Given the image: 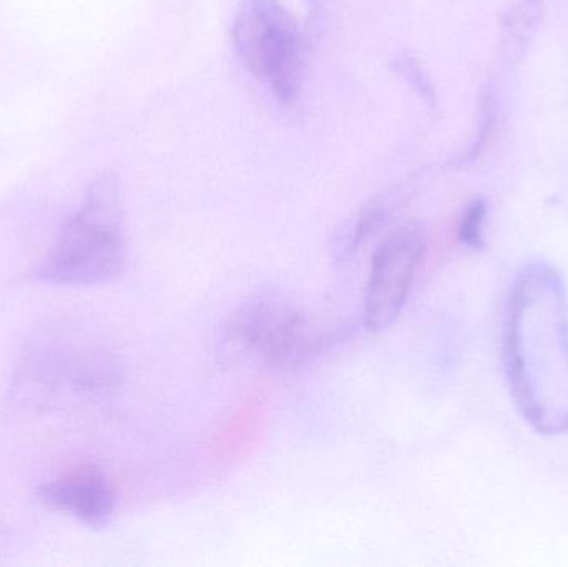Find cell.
<instances>
[{"label":"cell","instance_id":"cell-1","mask_svg":"<svg viewBox=\"0 0 568 567\" xmlns=\"http://www.w3.org/2000/svg\"><path fill=\"white\" fill-rule=\"evenodd\" d=\"M503 363L514 405L544 436L568 435V292L544 260L519 270L503 323Z\"/></svg>","mask_w":568,"mask_h":567},{"label":"cell","instance_id":"cell-2","mask_svg":"<svg viewBox=\"0 0 568 567\" xmlns=\"http://www.w3.org/2000/svg\"><path fill=\"white\" fill-rule=\"evenodd\" d=\"M119 379V363L90 333L52 325L23 346L9 396L27 408H72L109 392Z\"/></svg>","mask_w":568,"mask_h":567},{"label":"cell","instance_id":"cell-3","mask_svg":"<svg viewBox=\"0 0 568 567\" xmlns=\"http://www.w3.org/2000/svg\"><path fill=\"white\" fill-rule=\"evenodd\" d=\"M126 260L125 193L119 175L106 172L90 183L37 275L55 286L103 285L122 275Z\"/></svg>","mask_w":568,"mask_h":567},{"label":"cell","instance_id":"cell-4","mask_svg":"<svg viewBox=\"0 0 568 567\" xmlns=\"http://www.w3.org/2000/svg\"><path fill=\"white\" fill-rule=\"evenodd\" d=\"M229 340L250 362L280 372L304 365L321 345L306 315L273 293L253 296L235 310L230 316Z\"/></svg>","mask_w":568,"mask_h":567},{"label":"cell","instance_id":"cell-5","mask_svg":"<svg viewBox=\"0 0 568 567\" xmlns=\"http://www.w3.org/2000/svg\"><path fill=\"white\" fill-rule=\"evenodd\" d=\"M233 43L243 65L265 80L276 99L293 103L304 82L310 40L280 17L266 0H242L233 23Z\"/></svg>","mask_w":568,"mask_h":567},{"label":"cell","instance_id":"cell-6","mask_svg":"<svg viewBox=\"0 0 568 567\" xmlns=\"http://www.w3.org/2000/svg\"><path fill=\"white\" fill-rule=\"evenodd\" d=\"M424 250L420 226L404 223L374 253L364 295V325L369 332H386L399 318Z\"/></svg>","mask_w":568,"mask_h":567},{"label":"cell","instance_id":"cell-7","mask_svg":"<svg viewBox=\"0 0 568 567\" xmlns=\"http://www.w3.org/2000/svg\"><path fill=\"white\" fill-rule=\"evenodd\" d=\"M37 496L49 508L67 513L93 529L110 525L119 503L115 486L95 466H85L45 483L37 489Z\"/></svg>","mask_w":568,"mask_h":567},{"label":"cell","instance_id":"cell-8","mask_svg":"<svg viewBox=\"0 0 568 567\" xmlns=\"http://www.w3.org/2000/svg\"><path fill=\"white\" fill-rule=\"evenodd\" d=\"M266 2L311 42L316 29L317 16H320V0H266Z\"/></svg>","mask_w":568,"mask_h":567},{"label":"cell","instance_id":"cell-9","mask_svg":"<svg viewBox=\"0 0 568 567\" xmlns=\"http://www.w3.org/2000/svg\"><path fill=\"white\" fill-rule=\"evenodd\" d=\"M387 206L383 200H374L369 205L363 206L356 219H354L353 226H349L343 236V252L349 255L351 252L357 250V246L374 232L379 229L381 223L386 219Z\"/></svg>","mask_w":568,"mask_h":567},{"label":"cell","instance_id":"cell-10","mask_svg":"<svg viewBox=\"0 0 568 567\" xmlns=\"http://www.w3.org/2000/svg\"><path fill=\"white\" fill-rule=\"evenodd\" d=\"M487 203L476 199L467 205L459 223V239L469 249H480L484 243V223H486Z\"/></svg>","mask_w":568,"mask_h":567},{"label":"cell","instance_id":"cell-11","mask_svg":"<svg viewBox=\"0 0 568 567\" xmlns=\"http://www.w3.org/2000/svg\"><path fill=\"white\" fill-rule=\"evenodd\" d=\"M394 70H399L410 83L416 85L417 92L423 93L424 97L430 95V83L427 80L426 73L420 69L416 59L410 55H399L393 62Z\"/></svg>","mask_w":568,"mask_h":567}]
</instances>
